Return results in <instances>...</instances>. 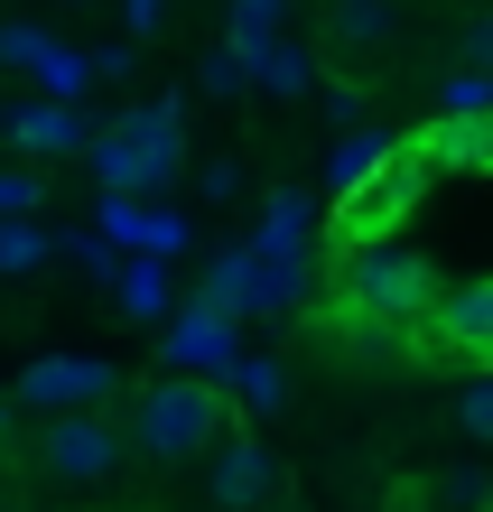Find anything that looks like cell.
Listing matches in <instances>:
<instances>
[{
	"label": "cell",
	"instance_id": "obj_23",
	"mask_svg": "<svg viewBox=\"0 0 493 512\" xmlns=\"http://www.w3.org/2000/svg\"><path fill=\"white\" fill-rule=\"evenodd\" d=\"M159 19H168V0H131V38H149Z\"/></svg>",
	"mask_w": 493,
	"mask_h": 512
},
{
	"label": "cell",
	"instance_id": "obj_10",
	"mask_svg": "<svg viewBox=\"0 0 493 512\" xmlns=\"http://www.w3.org/2000/svg\"><path fill=\"white\" fill-rule=\"evenodd\" d=\"M438 345H456V354H475V364H493V280L438 298Z\"/></svg>",
	"mask_w": 493,
	"mask_h": 512
},
{
	"label": "cell",
	"instance_id": "obj_19",
	"mask_svg": "<svg viewBox=\"0 0 493 512\" xmlns=\"http://www.w3.org/2000/svg\"><path fill=\"white\" fill-rule=\"evenodd\" d=\"M38 47H47V28H38V19H0V66H28Z\"/></svg>",
	"mask_w": 493,
	"mask_h": 512
},
{
	"label": "cell",
	"instance_id": "obj_18",
	"mask_svg": "<svg viewBox=\"0 0 493 512\" xmlns=\"http://www.w3.org/2000/svg\"><path fill=\"white\" fill-rule=\"evenodd\" d=\"M242 401H252V410H280L289 401V373L280 364H242Z\"/></svg>",
	"mask_w": 493,
	"mask_h": 512
},
{
	"label": "cell",
	"instance_id": "obj_16",
	"mask_svg": "<svg viewBox=\"0 0 493 512\" xmlns=\"http://www.w3.org/2000/svg\"><path fill=\"white\" fill-rule=\"evenodd\" d=\"M38 168H0V224H10V215H38Z\"/></svg>",
	"mask_w": 493,
	"mask_h": 512
},
{
	"label": "cell",
	"instance_id": "obj_6",
	"mask_svg": "<svg viewBox=\"0 0 493 512\" xmlns=\"http://www.w3.org/2000/svg\"><path fill=\"white\" fill-rule=\"evenodd\" d=\"M270 485H280V466H270L261 438H214L205 447V503L214 512H270Z\"/></svg>",
	"mask_w": 493,
	"mask_h": 512
},
{
	"label": "cell",
	"instance_id": "obj_22",
	"mask_svg": "<svg viewBox=\"0 0 493 512\" xmlns=\"http://www.w3.org/2000/svg\"><path fill=\"white\" fill-rule=\"evenodd\" d=\"M466 66H484V75H493V10H475V19H466Z\"/></svg>",
	"mask_w": 493,
	"mask_h": 512
},
{
	"label": "cell",
	"instance_id": "obj_11",
	"mask_svg": "<svg viewBox=\"0 0 493 512\" xmlns=\"http://www.w3.org/2000/svg\"><path fill=\"white\" fill-rule=\"evenodd\" d=\"M121 308L131 317H168V261L159 252H140L131 270H121Z\"/></svg>",
	"mask_w": 493,
	"mask_h": 512
},
{
	"label": "cell",
	"instance_id": "obj_9",
	"mask_svg": "<svg viewBox=\"0 0 493 512\" xmlns=\"http://www.w3.org/2000/svg\"><path fill=\"white\" fill-rule=\"evenodd\" d=\"M326 38L335 56H382L400 38V0H326Z\"/></svg>",
	"mask_w": 493,
	"mask_h": 512
},
{
	"label": "cell",
	"instance_id": "obj_25",
	"mask_svg": "<svg viewBox=\"0 0 493 512\" xmlns=\"http://www.w3.org/2000/svg\"><path fill=\"white\" fill-rule=\"evenodd\" d=\"M438 512H447V503H438Z\"/></svg>",
	"mask_w": 493,
	"mask_h": 512
},
{
	"label": "cell",
	"instance_id": "obj_15",
	"mask_svg": "<svg viewBox=\"0 0 493 512\" xmlns=\"http://www.w3.org/2000/svg\"><path fill=\"white\" fill-rule=\"evenodd\" d=\"M456 429H466L475 447H493V373H484V382H466V391H456Z\"/></svg>",
	"mask_w": 493,
	"mask_h": 512
},
{
	"label": "cell",
	"instance_id": "obj_13",
	"mask_svg": "<svg viewBox=\"0 0 493 512\" xmlns=\"http://www.w3.org/2000/svg\"><path fill=\"white\" fill-rule=\"evenodd\" d=\"M28 66H38V84H47V94H56V103H66V94H84V84H94V56H66V47H56V38H47L38 56H28Z\"/></svg>",
	"mask_w": 493,
	"mask_h": 512
},
{
	"label": "cell",
	"instance_id": "obj_5",
	"mask_svg": "<svg viewBox=\"0 0 493 512\" xmlns=\"http://www.w3.org/2000/svg\"><path fill=\"white\" fill-rule=\"evenodd\" d=\"M112 391H121L112 364H94V354H47V364L19 373L10 410H94V401H112Z\"/></svg>",
	"mask_w": 493,
	"mask_h": 512
},
{
	"label": "cell",
	"instance_id": "obj_14",
	"mask_svg": "<svg viewBox=\"0 0 493 512\" xmlns=\"http://www.w3.org/2000/svg\"><path fill=\"white\" fill-rule=\"evenodd\" d=\"M438 503H447V512H493V466H456V475H438Z\"/></svg>",
	"mask_w": 493,
	"mask_h": 512
},
{
	"label": "cell",
	"instance_id": "obj_7",
	"mask_svg": "<svg viewBox=\"0 0 493 512\" xmlns=\"http://www.w3.org/2000/svg\"><path fill=\"white\" fill-rule=\"evenodd\" d=\"M0 131H10V149H28V159H75L84 140V112L75 103H56V94H38V103H19V112H0Z\"/></svg>",
	"mask_w": 493,
	"mask_h": 512
},
{
	"label": "cell",
	"instance_id": "obj_4",
	"mask_svg": "<svg viewBox=\"0 0 493 512\" xmlns=\"http://www.w3.org/2000/svg\"><path fill=\"white\" fill-rule=\"evenodd\" d=\"M121 457H131V438H121L103 410H56L38 429V466L56 475V485H112Z\"/></svg>",
	"mask_w": 493,
	"mask_h": 512
},
{
	"label": "cell",
	"instance_id": "obj_21",
	"mask_svg": "<svg viewBox=\"0 0 493 512\" xmlns=\"http://www.w3.org/2000/svg\"><path fill=\"white\" fill-rule=\"evenodd\" d=\"M196 196H205V205H233V196H242V168H233V159H205Z\"/></svg>",
	"mask_w": 493,
	"mask_h": 512
},
{
	"label": "cell",
	"instance_id": "obj_24",
	"mask_svg": "<svg viewBox=\"0 0 493 512\" xmlns=\"http://www.w3.org/2000/svg\"><path fill=\"white\" fill-rule=\"evenodd\" d=\"M0 419H10V401H0Z\"/></svg>",
	"mask_w": 493,
	"mask_h": 512
},
{
	"label": "cell",
	"instance_id": "obj_2",
	"mask_svg": "<svg viewBox=\"0 0 493 512\" xmlns=\"http://www.w3.org/2000/svg\"><path fill=\"white\" fill-rule=\"evenodd\" d=\"M84 149H94V177H103L112 196L168 187V177L187 168V112H177L168 94H159V103H131L112 140H84Z\"/></svg>",
	"mask_w": 493,
	"mask_h": 512
},
{
	"label": "cell",
	"instance_id": "obj_1",
	"mask_svg": "<svg viewBox=\"0 0 493 512\" xmlns=\"http://www.w3.org/2000/svg\"><path fill=\"white\" fill-rule=\"evenodd\" d=\"M121 438H131L140 457H159V466L205 457V447L224 438V391H214V382H196V373L149 382L140 401H131V419H121Z\"/></svg>",
	"mask_w": 493,
	"mask_h": 512
},
{
	"label": "cell",
	"instance_id": "obj_8",
	"mask_svg": "<svg viewBox=\"0 0 493 512\" xmlns=\"http://www.w3.org/2000/svg\"><path fill=\"white\" fill-rule=\"evenodd\" d=\"M168 364H187V373H233V317L196 298V308L168 326Z\"/></svg>",
	"mask_w": 493,
	"mask_h": 512
},
{
	"label": "cell",
	"instance_id": "obj_12",
	"mask_svg": "<svg viewBox=\"0 0 493 512\" xmlns=\"http://www.w3.org/2000/svg\"><path fill=\"white\" fill-rule=\"evenodd\" d=\"M47 252H56V243L38 233V215H10V224H0V280H28Z\"/></svg>",
	"mask_w": 493,
	"mask_h": 512
},
{
	"label": "cell",
	"instance_id": "obj_17",
	"mask_svg": "<svg viewBox=\"0 0 493 512\" xmlns=\"http://www.w3.org/2000/svg\"><path fill=\"white\" fill-rule=\"evenodd\" d=\"M447 112H493V75L484 66H466V75H447V94H438Z\"/></svg>",
	"mask_w": 493,
	"mask_h": 512
},
{
	"label": "cell",
	"instance_id": "obj_3",
	"mask_svg": "<svg viewBox=\"0 0 493 512\" xmlns=\"http://www.w3.org/2000/svg\"><path fill=\"white\" fill-rule=\"evenodd\" d=\"M345 298H354V317H382V326H410L438 308V270H428L410 243H363L345 261Z\"/></svg>",
	"mask_w": 493,
	"mask_h": 512
},
{
	"label": "cell",
	"instance_id": "obj_20",
	"mask_svg": "<svg viewBox=\"0 0 493 512\" xmlns=\"http://www.w3.org/2000/svg\"><path fill=\"white\" fill-rule=\"evenodd\" d=\"M196 84H205V94H233V84H242V47H214L196 66Z\"/></svg>",
	"mask_w": 493,
	"mask_h": 512
}]
</instances>
